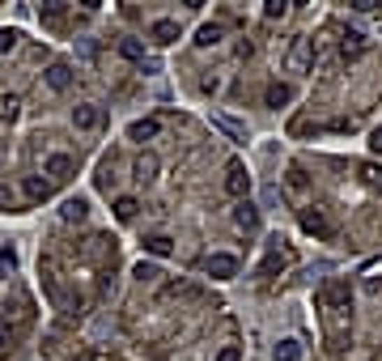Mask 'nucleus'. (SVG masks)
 Wrapping results in <instances>:
<instances>
[{"label":"nucleus","instance_id":"nucleus-12","mask_svg":"<svg viewBox=\"0 0 382 361\" xmlns=\"http://www.w3.org/2000/svg\"><path fill=\"white\" fill-rule=\"evenodd\" d=\"M43 77H47V85H51V89H56V94H64V89L73 85V68H68V64H60V60H56V64H51V68H47Z\"/></svg>","mask_w":382,"mask_h":361},{"label":"nucleus","instance_id":"nucleus-21","mask_svg":"<svg viewBox=\"0 0 382 361\" xmlns=\"http://www.w3.org/2000/svg\"><path fill=\"white\" fill-rule=\"evenodd\" d=\"M136 209H140V204H136L132 196H119V200H115V217H119V221H132Z\"/></svg>","mask_w":382,"mask_h":361},{"label":"nucleus","instance_id":"nucleus-23","mask_svg":"<svg viewBox=\"0 0 382 361\" xmlns=\"http://www.w3.org/2000/svg\"><path fill=\"white\" fill-rule=\"evenodd\" d=\"M64 13H68L64 5H43V9H38V17H43L47 26H60V22H64Z\"/></svg>","mask_w":382,"mask_h":361},{"label":"nucleus","instance_id":"nucleus-17","mask_svg":"<svg viewBox=\"0 0 382 361\" xmlns=\"http://www.w3.org/2000/svg\"><path fill=\"white\" fill-rule=\"evenodd\" d=\"M212 124L221 128V132H226V136H230L234 145H247V128H242V124H234L230 115H212Z\"/></svg>","mask_w":382,"mask_h":361},{"label":"nucleus","instance_id":"nucleus-1","mask_svg":"<svg viewBox=\"0 0 382 361\" xmlns=\"http://www.w3.org/2000/svg\"><path fill=\"white\" fill-rule=\"evenodd\" d=\"M285 68H289L293 77H306V73L314 68V43H310L306 34H297V38L289 43V51H285Z\"/></svg>","mask_w":382,"mask_h":361},{"label":"nucleus","instance_id":"nucleus-6","mask_svg":"<svg viewBox=\"0 0 382 361\" xmlns=\"http://www.w3.org/2000/svg\"><path fill=\"white\" fill-rule=\"evenodd\" d=\"M302 230H306V234H314V238H332V234H336V226L327 221V213H323V209H302Z\"/></svg>","mask_w":382,"mask_h":361},{"label":"nucleus","instance_id":"nucleus-7","mask_svg":"<svg viewBox=\"0 0 382 361\" xmlns=\"http://www.w3.org/2000/svg\"><path fill=\"white\" fill-rule=\"evenodd\" d=\"M208 277H216V281H230V277H238V260L234 255H226V251H216V255H208Z\"/></svg>","mask_w":382,"mask_h":361},{"label":"nucleus","instance_id":"nucleus-4","mask_svg":"<svg viewBox=\"0 0 382 361\" xmlns=\"http://www.w3.org/2000/svg\"><path fill=\"white\" fill-rule=\"evenodd\" d=\"M102 124H106V115H102V107H94V102L73 107V128H77V132H98Z\"/></svg>","mask_w":382,"mask_h":361},{"label":"nucleus","instance_id":"nucleus-33","mask_svg":"<svg viewBox=\"0 0 382 361\" xmlns=\"http://www.w3.org/2000/svg\"><path fill=\"white\" fill-rule=\"evenodd\" d=\"M369 149H374V153H382V128H374V132H369Z\"/></svg>","mask_w":382,"mask_h":361},{"label":"nucleus","instance_id":"nucleus-11","mask_svg":"<svg viewBox=\"0 0 382 361\" xmlns=\"http://www.w3.org/2000/svg\"><path fill=\"white\" fill-rule=\"evenodd\" d=\"M157 170H161V162H157V153H140V158H136V166H132L136 183H153V179H157Z\"/></svg>","mask_w":382,"mask_h":361},{"label":"nucleus","instance_id":"nucleus-15","mask_svg":"<svg viewBox=\"0 0 382 361\" xmlns=\"http://www.w3.org/2000/svg\"><path fill=\"white\" fill-rule=\"evenodd\" d=\"M263 102H267V107H289V102H293V89L281 85V81H272V85L263 89Z\"/></svg>","mask_w":382,"mask_h":361},{"label":"nucleus","instance_id":"nucleus-28","mask_svg":"<svg viewBox=\"0 0 382 361\" xmlns=\"http://www.w3.org/2000/svg\"><path fill=\"white\" fill-rule=\"evenodd\" d=\"M361 179H365L369 187H382V166H374V162H365V166H361Z\"/></svg>","mask_w":382,"mask_h":361},{"label":"nucleus","instance_id":"nucleus-24","mask_svg":"<svg viewBox=\"0 0 382 361\" xmlns=\"http://www.w3.org/2000/svg\"><path fill=\"white\" fill-rule=\"evenodd\" d=\"M17 111H22L17 94H5V98H0V119H17Z\"/></svg>","mask_w":382,"mask_h":361},{"label":"nucleus","instance_id":"nucleus-5","mask_svg":"<svg viewBox=\"0 0 382 361\" xmlns=\"http://www.w3.org/2000/svg\"><path fill=\"white\" fill-rule=\"evenodd\" d=\"M226 191H230L234 200H247V191H251V175H247L242 162H230V166H226Z\"/></svg>","mask_w":382,"mask_h":361},{"label":"nucleus","instance_id":"nucleus-10","mask_svg":"<svg viewBox=\"0 0 382 361\" xmlns=\"http://www.w3.org/2000/svg\"><path fill=\"white\" fill-rule=\"evenodd\" d=\"M365 47H369V43H365L361 30H344V34H340V56H344V60H357Z\"/></svg>","mask_w":382,"mask_h":361},{"label":"nucleus","instance_id":"nucleus-26","mask_svg":"<svg viewBox=\"0 0 382 361\" xmlns=\"http://www.w3.org/2000/svg\"><path fill=\"white\" fill-rule=\"evenodd\" d=\"M119 51H124V56H128V60H136V64H145V47H140L136 38H124V43H119Z\"/></svg>","mask_w":382,"mask_h":361},{"label":"nucleus","instance_id":"nucleus-19","mask_svg":"<svg viewBox=\"0 0 382 361\" xmlns=\"http://www.w3.org/2000/svg\"><path fill=\"white\" fill-rule=\"evenodd\" d=\"M60 217H64V221H85V217H89V204H85L81 196H73V200H64Z\"/></svg>","mask_w":382,"mask_h":361},{"label":"nucleus","instance_id":"nucleus-27","mask_svg":"<svg viewBox=\"0 0 382 361\" xmlns=\"http://www.w3.org/2000/svg\"><path fill=\"white\" fill-rule=\"evenodd\" d=\"M285 13H289V5H281V0H267V5H263V17L267 22H281Z\"/></svg>","mask_w":382,"mask_h":361},{"label":"nucleus","instance_id":"nucleus-16","mask_svg":"<svg viewBox=\"0 0 382 361\" xmlns=\"http://www.w3.org/2000/svg\"><path fill=\"white\" fill-rule=\"evenodd\" d=\"M157 132H161V119H136V124L128 128V136H132V140H140V145H145V140H153Z\"/></svg>","mask_w":382,"mask_h":361},{"label":"nucleus","instance_id":"nucleus-13","mask_svg":"<svg viewBox=\"0 0 382 361\" xmlns=\"http://www.w3.org/2000/svg\"><path fill=\"white\" fill-rule=\"evenodd\" d=\"M285 268V251H281V238H272V251H267V260L259 264V277H277Z\"/></svg>","mask_w":382,"mask_h":361},{"label":"nucleus","instance_id":"nucleus-18","mask_svg":"<svg viewBox=\"0 0 382 361\" xmlns=\"http://www.w3.org/2000/svg\"><path fill=\"white\" fill-rule=\"evenodd\" d=\"M145 251L157 255V260H166V255L175 251V238H166V234H149V238H145Z\"/></svg>","mask_w":382,"mask_h":361},{"label":"nucleus","instance_id":"nucleus-2","mask_svg":"<svg viewBox=\"0 0 382 361\" xmlns=\"http://www.w3.org/2000/svg\"><path fill=\"white\" fill-rule=\"evenodd\" d=\"M318 306H327V311H348L353 306V285L348 281H327L323 293H318Z\"/></svg>","mask_w":382,"mask_h":361},{"label":"nucleus","instance_id":"nucleus-32","mask_svg":"<svg viewBox=\"0 0 382 361\" xmlns=\"http://www.w3.org/2000/svg\"><path fill=\"white\" fill-rule=\"evenodd\" d=\"M216 361H242V348H234V344H226L221 353H216Z\"/></svg>","mask_w":382,"mask_h":361},{"label":"nucleus","instance_id":"nucleus-9","mask_svg":"<svg viewBox=\"0 0 382 361\" xmlns=\"http://www.w3.org/2000/svg\"><path fill=\"white\" fill-rule=\"evenodd\" d=\"M149 34H153L157 47H170V43L179 38V22H175V17H157V22L149 26Z\"/></svg>","mask_w":382,"mask_h":361},{"label":"nucleus","instance_id":"nucleus-22","mask_svg":"<svg viewBox=\"0 0 382 361\" xmlns=\"http://www.w3.org/2000/svg\"><path fill=\"white\" fill-rule=\"evenodd\" d=\"M132 277H136L140 285H149V281H157V277H161V268H157V264H149V260H140V264L132 268Z\"/></svg>","mask_w":382,"mask_h":361},{"label":"nucleus","instance_id":"nucleus-30","mask_svg":"<svg viewBox=\"0 0 382 361\" xmlns=\"http://www.w3.org/2000/svg\"><path fill=\"white\" fill-rule=\"evenodd\" d=\"M17 38H22L17 30H0V56H5V51H13V47H17Z\"/></svg>","mask_w":382,"mask_h":361},{"label":"nucleus","instance_id":"nucleus-20","mask_svg":"<svg viewBox=\"0 0 382 361\" xmlns=\"http://www.w3.org/2000/svg\"><path fill=\"white\" fill-rule=\"evenodd\" d=\"M272 357H277V361H297L302 357V344L297 340H281L277 348H272Z\"/></svg>","mask_w":382,"mask_h":361},{"label":"nucleus","instance_id":"nucleus-3","mask_svg":"<svg viewBox=\"0 0 382 361\" xmlns=\"http://www.w3.org/2000/svg\"><path fill=\"white\" fill-rule=\"evenodd\" d=\"M43 175H47L51 187H56V183H68V179L77 175V162L68 158V153H51V158L43 162Z\"/></svg>","mask_w":382,"mask_h":361},{"label":"nucleus","instance_id":"nucleus-35","mask_svg":"<svg viewBox=\"0 0 382 361\" xmlns=\"http://www.w3.org/2000/svg\"><path fill=\"white\" fill-rule=\"evenodd\" d=\"M111 361H128V357H111Z\"/></svg>","mask_w":382,"mask_h":361},{"label":"nucleus","instance_id":"nucleus-8","mask_svg":"<svg viewBox=\"0 0 382 361\" xmlns=\"http://www.w3.org/2000/svg\"><path fill=\"white\" fill-rule=\"evenodd\" d=\"M234 226H238L242 234H255V230H259V209H255L251 200H238V204H234Z\"/></svg>","mask_w":382,"mask_h":361},{"label":"nucleus","instance_id":"nucleus-29","mask_svg":"<svg viewBox=\"0 0 382 361\" xmlns=\"http://www.w3.org/2000/svg\"><path fill=\"white\" fill-rule=\"evenodd\" d=\"M5 353H13V327L0 319V357H5Z\"/></svg>","mask_w":382,"mask_h":361},{"label":"nucleus","instance_id":"nucleus-25","mask_svg":"<svg viewBox=\"0 0 382 361\" xmlns=\"http://www.w3.org/2000/svg\"><path fill=\"white\" fill-rule=\"evenodd\" d=\"M196 43H200V47H216V43H221V26H200Z\"/></svg>","mask_w":382,"mask_h":361},{"label":"nucleus","instance_id":"nucleus-31","mask_svg":"<svg viewBox=\"0 0 382 361\" xmlns=\"http://www.w3.org/2000/svg\"><path fill=\"white\" fill-rule=\"evenodd\" d=\"M13 204H17L13 187H5V183H0V209H5V213H13Z\"/></svg>","mask_w":382,"mask_h":361},{"label":"nucleus","instance_id":"nucleus-34","mask_svg":"<svg viewBox=\"0 0 382 361\" xmlns=\"http://www.w3.org/2000/svg\"><path fill=\"white\" fill-rule=\"evenodd\" d=\"M77 361H98V357H94V353H81V357H77Z\"/></svg>","mask_w":382,"mask_h":361},{"label":"nucleus","instance_id":"nucleus-14","mask_svg":"<svg viewBox=\"0 0 382 361\" xmlns=\"http://www.w3.org/2000/svg\"><path fill=\"white\" fill-rule=\"evenodd\" d=\"M22 191H26L34 204L51 200V183H47V179H38V175H26V179H22Z\"/></svg>","mask_w":382,"mask_h":361}]
</instances>
